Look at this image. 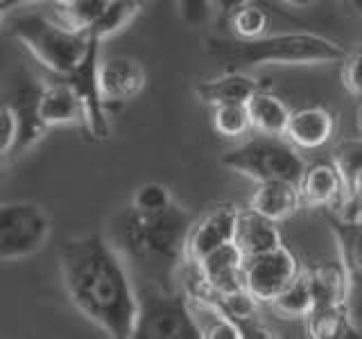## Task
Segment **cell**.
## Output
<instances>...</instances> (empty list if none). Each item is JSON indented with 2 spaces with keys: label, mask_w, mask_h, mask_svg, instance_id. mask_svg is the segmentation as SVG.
<instances>
[{
  "label": "cell",
  "mask_w": 362,
  "mask_h": 339,
  "mask_svg": "<svg viewBox=\"0 0 362 339\" xmlns=\"http://www.w3.org/2000/svg\"><path fill=\"white\" fill-rule=\"evenodd\" d=\"M68 301L109 337L129 339L139 319V292L118 249L102 233L68 237L59 249Z\"/></svg>",
  "instance_id": "obj_1"
},
{
  "label": "cell",
  "mask_w": 362,
  "mask_h": 339,
  "mask_svg": "<svg viewBox=\"0 0 362 339\" xmlns=\"http://www.w3.org/2000/svg\"><path fill=\"white\" fill-rule=\"evenodd\" d=\"M206 54L224 64L226 71L274 66H317L344 61L349 50L335 39L317 32H279L258 39H209Z\"/></svg>",
  "instance_id": "obj_2"
},
{
  "label": "cell",
  "mask_w": 362,
  "mask_h": 339,
  "mask_svg": "<svg viewBox=\"0 0 362 339\" xmlns=\"http://www.w3.org/2000/svg\"><path fill=\"white\" fill-rule=\"evenodd\" d=\"M7 28L11 37L57 77L71 73L95 41L86 30H75L64 20L57 23L34 11L14 14Z\"/></svg>",
  "instance_id": "obj_3"
},
{
  "label": "cell",
  "mask_w": 362,
  "mask_h": 339,
  "mask_svg": "<svg viewBox=\"0 0 362 339\" xmlns=\"http://www.w3.org/2000/svg\"><path fill=\"white\" fill-rule=\"evenodd\" d=\"M315 303L305 316V331L315 339L358 337L351 323V282L342 260L335 265L310 267Z\"/></svg>",
  "instance_id": "obj_4"
},
{
  "label": "cell",
  "mask_w": 362,
  "mask_h": 339,
  "mask_svg": "<svg viewBox=\"0 0 362 339\" xmlns=\"http://www.w3.org/2000/svg\"><path fill=\"white\" fill-rule=\"evenodd\" d=\"M190 226V213L175 201L161 213L143 215L132 210L124 224V233L134 254L158 260H184Z\"/></svg>",
  "instance_id": "obj_5"
},
{
  "label": "cell",
  "mask_w": 362,
  "mask_h": 339,
  "mask_svg": "<svg viewBox=\"0 0 362 339\" xmlns=\"http://www.w3.org/2000/svg\"><path fill=\"white\" fill-rule=\"evenodd\" d=\"M297 150L299 147L290 141L286 143L279 136L263 133L260 138L247 141L229 150L220 163L231 172L256 181V184L272 179L299 181L305 170V161Z\"/></svg>",
  "instance_id": "obj_6"
},
{
  "label": "cell",
  "mask_w": 362,
  "mask_h": 339,
  "mask_svg": "<svg viewBox=\"0 0 362 339\" xmlns=\"http://www.w3.org/2000/svg\"><path fill=\"white\" fill-rule=\"evenodd\" d=\"M139 319L134 337L139 339H202L190 294L147 287L139 292Z\"/></svg>",
  "instance_id": "obj_7"
},
{
  "label": "cell",
  "mask_w": 362,
  "mask_h": 339,
  "mask_svg": "<svg viewBox=\"0 0 362 339\" xmlns=\"http://www.w3.org/2000/svg\"><path fill=\"white\" fill-rule=\"evenodd\" d=\"M50 215L34 201H5L0 206V258L25 260L48 244Z\"/></svg>",
  "instance_id": "obj_8"
},
{
  "label": "cell",
  "mask_w": 362,
  "mask_h": 339,
  "mask_svg": "<svg viewBox=\"0 0 362 339\" xmlns=\"http://www.w3.org/2000/svg\"><path fill=\"white\" fill-rule=\"evenodd\" d=\"M100 50H102V41L95 39L90 43L84 59L79 61L71 73L62 77L73 86V90L79 95V100H82L84 129L93 141H105L111 133V124L107 116V100L102 95V88H100V61H102Z\"/></svg>",
  "instance_id": "obj_9"
},
{
  "label": "cell",
  "mask_w": 362,
  "mask_h": 339,
  "mask_svg": "<svg viewBox=\"0 0 362 339\" xmlns=\"http://www.w3.org/2000/svg\"><path fill=\"white\" fill-rule=\"evenodd\" d=\"M299 274V260L286 244L245 258V287L258 303H272Z\"/></svg>",
  "instance_id": "obj_10"
},
{
  "label": "cell",
  "mask_w": 362,
  "mask_h": 339,
  "mask_svg": "<svg viewBox=\"0 0 362 339\" xmlns=\"http://www.w3.org/2000/svg\"><path fill=\"white\" fill-rule=\"evenodd\" d=\"M190 290H202L206 294H235L245 287V254L235 242L220 246L195 265Z\"/></svg>",
  "instance_id": "obj_11"
},
{
  "label": "cell",
  "mask_w": 362,
  "mask_h": 339,
  "mask_svg": "<svg viewBox=\"0 0 362 339\" xmlns=\"http://www.w3.org/2000/svg\"><path fill=\"white\" fill-rule=\"evenodd\" d=\"M238 210L240 208L231 206V203H220L206 215H202L197 222H192L186 240L184 260H188L190 265H197L199 260L218 251L220 246L231 244L235 237Z\"/></svg>",
  "instance_id": "obj_12"
},
{
  "label": "cell",
  "mask_w": 362,
  "mask_h": 339,
  "mask_svg": "<svg viewBox=\"0 0 362 339\" xmlns=\"http://www.w3.org/2000/svg\"><path fill=\"white\" fill-rule=\"evenodd\" d=\"M299 190L303 206L308 208H339L346 197V177L339 165L328 158V161H315L305 165L299 179Z\"/></svg>",
  "instance_id": "obj_13"
},
{
  "label": "cell",
  "mask_w": 362,
  "mask_h": 339,
  "mask_svg": "<svg viewBox=\"0 0 362 339\" xmlns=\"http://www.w3.org/2000/svg\"><path fill=\"white\" fill-rule=\"evenodd\" d=\"M147 84V73L139 59L127 54L105 56L100 61V88L107 102L134 100Z\"/></svg>",
  "instance_id": "obj_14"
},
{
  "label": "cell",
  "mask_w": 362,
  "mask_h": 339,
  "mask_svg": "<svg viewBox=\"0 0 362 339\" xmlns=\"http://www.w3.org/2000/svg\"><path fill=\"white\" fill-rule=\"evenodd\" d=\"M37 113L48 129L64 124H84L82 100L66 79L57 77V82L43 84L37 97Z\"/></svg>",
  "instance_id": "obj_15"
},
{
  "label": "cell",
  "mask_w": 362,
  "mask_h": 339,
  "mask_svg": "<svg viewBox=\"0 0 362 339\" xmlns=\"http://www.w3.org/2000/svg\"><path fill=\"white\" fill-rule=\"evenodd\" d=\"M267 84L247 71H224L218 77L202 79L195 86V95L209 107L231 105V102H247L254 93L263 90Z\"/></svg>",
  "instance_id": "obj_16"
},
{
  "label": "cell",
  "mask_w": 362,
  "mask_h": 339,
  "mask_svg": "<svg viewBox=\"0 0 362 339\" xmlns=\"http://www.w3.org/2000/svg\"><path fill=\"white\" fill-rule=\"evenodd\" d=\"M335 113L326 107H303L292 111L286 138L299 150H320L335 133Z\"/></svg>",
  "instance_id": "obj_17"
},
{
  "label": "cell",
  "mask_w": 362,
  "mask_h": 339,
  "mask_svg": "<svg viewBox=\"0 0 362 339\" xmlns=\"http://www.w3.org/2000/svg\"><path fill=\"white\" fill-rule=\"evenodd\" d=\"M233 242L245 254V258H252L281 246L283 237L279 231V222L265 218L263 213L254 210L252 206H247L243 210H238Z\"/></svg>",
  "instance_id": "obj_18"
},
{
  "label": "cell",
  "mask_w": 362,
  "mask_h": 339,
  "mask_svg": "<svg viewBox=\"0 0 362 339\" xmlns=\"http://www.w3.org/2000/svg\"><path fill=\"white\" fill-rule=\"evenodd\" d=\"M249 206L274 222L292 218L303 206L299 181H288V179L260 181L252 199H249Z\"/></svg>",
  "instance_id": "obj_19"
},
{
  "label": "cell",
  "mask_w": 362,
  "mask_h": 339,
  "mask_svg": "<svg viewBox=\"0 0 362 339\" xmlns=\"http://www.w3.org/2000/svg\"><path fill=\"white\" fill-rule=\"evenodd\" d=\"M331 229L337 240L339 260L349 274L351 303L362 310V222H344L331 215Z\"/></svg>",
  "instance_id": "obj_20"
},
{
  "label": "cell",
  "mask_w": 362,
  "mask_h": 339,
  "mask_svg": "<svg viewBox=\"0 0 362 339\" xmlns=\"http://www.w3.org/2000/svg\"><path fill=\"white\" fill-rule=\"evenodd\" d=\"M247 111L249 118H252V127L258 129L260 133L286 136L292 111L274 93H269L265 88L258 90V93H254L247 100Z\"/></svg>",
  "instance_id": "obj_21"
},
{
  "label": "cell",
  "mask_w": 362,
  "mask_h": 339,
  "mask_svg": "<svg viewBox=\"0 0 362 339\" xmlns=\"http://www.w3.org/2000/svg\"><path fill=\"white\" fill-rule=\"evenodd\" d=\"M313 303H315V292H313L310 269H301V274L269 305L279 316H286V319H305L313 310Z\"/></svg>",
  "instance_id": "obj_22"
},
{
  "label": "cell",
  "mask_w": 362,
  "mask_h": 339,
  "mask_svg": "<svg viewBox=\"0 0 362 339\" xmlns=\"http://www.w3.org/2000/svg\"><path fill=\"white\" fill-rule=\"evenodd\" d=\"M143 5H145V0H109L107 9L102 11V16L90 25L88 34L100 41L113 37V34L124 30L141 14Z\"/></svg>",
  "instance_id": "obj_23"
},
{
  "label": "cell",
  "mask_w": 362,
  "mask_h": 339,
  "mask_svg": "<svg viewBox=\"0 0 362 339\" xmlns=\"http://www.w3.org/2000/svg\"><path fill=\"white\" fill-rule=\"evenodd\" d=\"M211 122L215 133L222 138H240L252 127L247 102H231V105H218L211 107Z\"/></svg>",
  "instance_id": "obj_24"
},
{
  "label": "cell",
  "mask_w": 362,
  "mask_h": 339,
  "mask_svg": "<svg viewBox=\"0 0 362 339\" xmlns=\"http://www.w3.org/2000/svg\"><path fill=\"white\" fill-rule=\"evenodd\" d=\"M175 203V195L165 184H158V181H147V184L139 186L132 195V210L134 213H161L170 208Z\"/></svg>",
  "instance_id": "obj_25"
},
{
  "label": "cell",
  "mask_w": 362,
  "mask_h": 339,
  "mask_svg": "<svg viewBox=\"0 0 362 339\" xmlns=\"http://www.w3.org/2000/svg\"><path fill=\"white\" fill-rule=\"evenodd\" d=\"M229 23L238 39H258V37H263V34H267L269 18L263 7L247 3L229 18Z\"/></svg>",
  "instance_id": "obj_26"
},
{
  "label": "cell",
  "mask_w": 362,
  "mask_h": 339,
  "mask_svg": "<svg viewBox=\"0 0 362 339\" xmlns=\"http://www.w3.org/2000/svg\"><path fill=\"white\" fill-rule=\"evenodd\" d=\"M109 0H71V3L59 5L64 23H68L75 30H90V25L102 16L107 9Z\"/></svg>",
  "instance_id": "obj_27"
},
{
  "label": "cell",
  "mask_w": 362,
  "mask_h": 339,
  "mask_svg": "<svg viewBox=\"0 0 362 339\" xmlns=\"http://www.w3.org/2000/svg\"><path fill=\"white\" fill-rule=\"evenodd\" d=\"M333 161L346 177V184L362 172V138H346L333 152Z\"/></svg>",
  "instance_id": "obj_28"
},
{
  "label": "cell",
  "mask_w": 362,
  "mask_h": 339,
  "mask_svg": "<svg viewBox=\"0 0 362 339\" xmlns=\"http://www.w3.org/2000/svg\"><path fill=\"white\" fill-rule=\"evenodd\" d=\"M0 122H3V138H0V154L7 161L9 156H14L16 145L21 138V118L16 109L5 102L3 109H0Z\"/></svg>",
  "instance_id": "obj_29"
},
{
  "label": "cell",
  "mask_w": 362,
  "mask_h": 339,
  "mask_svg": "<svg viewBox=\"0 0 362 339\" xmlns=\"http://www.w3.org/2000/svg\"><path fill=\"white\" fill-rule=\"evenodd\" d=\"M342 84L351 95L362 100V48L349 52L342 68Z\"/></svg>",
  "instance_id": "obj_30"
},
{
  "label": "cell",
  "mask_w": 362,
  "mask_h": 339,
  "mask_svg": "<svg viewBox=\"0 0 362 339\" xmlns=\"http://www.w3.org/2000/svg\"><path fill=\"white\" fill-rule=\"evenodd\" d=\"M179 16L184 18L188 25H204L211 16V0H177Z\"/></svg>",
  "instance_id": "obj_31"
},
{
  "label": "cell",
  "mask_w": 362,
  "mask_h": 339,
  "mask_svg": "<svg viewBox=\"0 0 362 339\" xmlns=\"http://www.w3.org/2000/svg\"><path fill=\"white\" fill-rule=\"evenodd\" d=\"M247 3H252V0H211L213 9L218 11L222 18H226V20H229L235 14V11L240 9V7H245Z\"/></svg>",
  "instance_id": "obj_32"
},
{
  "label": "cell",
  "mask_w": 362,
  "mask_h": 339,
  "mask_svg": "<svg viewBox=\"0 0 362 339\" xmlns=\"http://www.w3.org/2000/svg\"><path fill=\"white\" fill-rule=\"evenodd\" d=\"M3 3V14H9V9L11 7H18L23 3H32V0H0ZM59 5H66V3H71V0H57Z\"/></svg>",
  "instance_id": "obj_33"
},
{
  "label": "cell",
  "mask_w": 362,
  "mask_h": 339,
  "mask_svg": "<svg viewBox=\"0 0 362 339\" xmlns=\"http://www.w3.org/2000/svg\"><path fill=\"white\" fill-rule=\"evenodd\" d=\"M283 3H286V5H290V7H313L315 3H317V0H283Z\"/></svg>",
  "instance_id": "obj_34"
},
{
  "label": "cell",
  "mask_w": 362,
  "mask_h": 339,
  "mask_svg": "<svg viewBox=\"0 0 362 339\" xmlns=\"http://www.w3.org/2000/svg\"><path fill=\"white\" fill-rule=\"evenodd\" d=\"M342 3H344L351 11H356V14L362 16V0H342Z\"/></svg>",
  "instance_id": "obj_35"
},
{
  "label": "cell",
  "mask_w": 362,
  "mask_h": 339,
  "mask_svg": "<svg viewBox=\"0 0 362 339\" xmlns=\"http://www.w3.org/2000/svg\"><path fill=\"white\" fill-rule=\"evenodd\" d=\"M358 127H360V131H362V109L358 111Z\"/></svg>",
  "instance_id": "obj_36"
}]
</instances>
